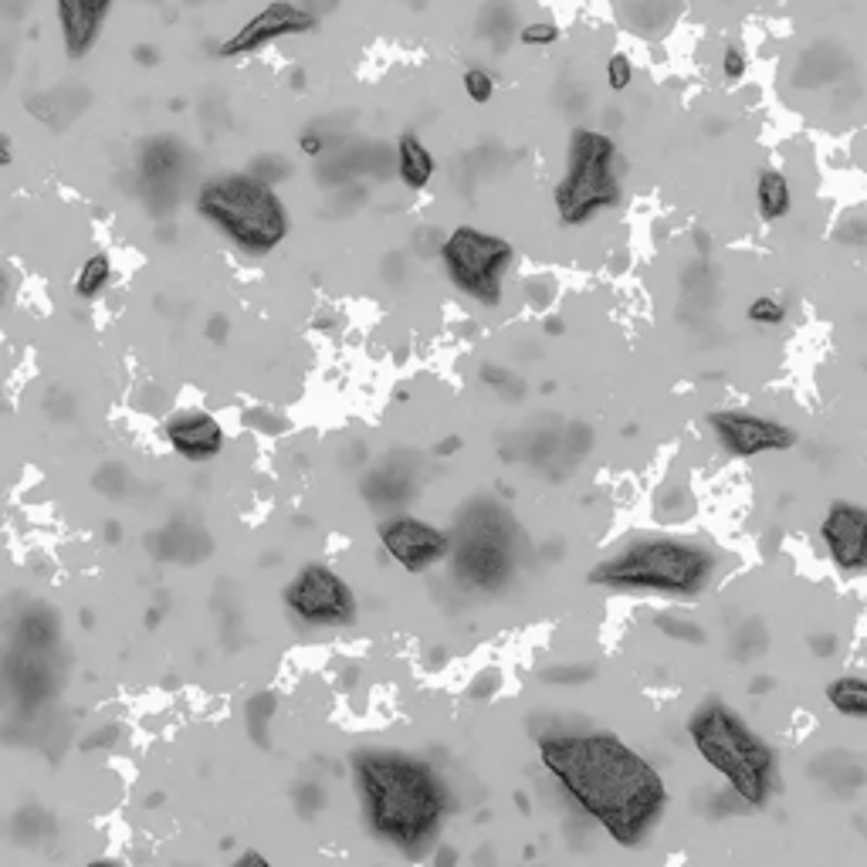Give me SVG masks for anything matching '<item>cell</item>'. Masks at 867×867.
<instances>
[{
    "label": "cell",
    "instance_id": "cell-30",
    "mask_svg": "<svg viewBox=\"0 0 867 867\" xmlns=\"http://www.w3.org/2000/svg\"><path fill=\"white\" fill-rule=\"evenodd\" d=\"M299 149H302L305 156H312V159H315V156H322V153H325V139H322L319 133H312V129H309V133H302V136H299Z\"/></svg>",
    "mask_w": 867,
    "mask_h": 867
},
{
    "label": "cell",
    "instance_id": "cell-38",
    "mask_svg": "<svg viewBox=\"0 0 867 867\" xmlns=\"http://www.w3.org/2000/svg\"><path fill=\"white\" fill-rule=\"evenodd\" d=\"M106 539H109V543H119V539H123L119 523H106Z\"/></svg>",
    "mask_w": 867,
    "mask_h": 867
},
{
    "label": "cell",
    "instance_id": "cell-16",
    "mask_svg": "<svg viewBox=\"0 0 867 867\" xmlns=\"http://www.w3.org/2000/svg\"><path fill=\"white\" fill-rule=\"evenodd\" d=\"M756 211L766 224L783 221L793 211V184L783 169L766 166L756 181Z\"/></svg>",
    "mask_w": 867,
    "mask_h": 867
},
{
    "label": "cell",
    "instance_id": "cell-15",
    "mask_svg": "<svg viewBox=\"0 0 867 867\" xmlns=\"http://www.w3.org/2000/svg\"><path fill=\"white\" fill-rule=\"evenodd\" d=\"M434 173H438V159H434L427 143L413 129L400 133V139H397V177H400V184L407 191L420 194V191L430 187Z\"/></svg>",
    "mask_w": 867,
    "mask_h": 867
},
{
    "label": "cell",
    "instance_id": "cell-35",
    "mask_svg": "<svg viewBox=\"0 0 867 867\" xmlns=\"http://www.w3.org/2000/svg\"><path fill=\"white\" fill-rule=\"evenodd\" d=\"M461 448V438H448L441 448H434V455H441V458H448V455H455Z\"/></svg>",
    "mask_w": 867,
    "mask_h": 867
},
{
    "label": "cell",
    "instance_id": "cell-5",
    "mask_svg": "<svg viewBox=\"0 0 867 867\" xmlns=\"http://www.w3.org/2000/svg\"><path fill=\"white\" fill-rule=\"evenodd\" d=\"M197 217L214 227L234 251L247 257H265L279 251L292 231V217L275 184L257 173H217L204 181L194 197Z\"/></svg>",
    "mask_w": 867,
    "mask_h": 867
},
{
    "label": "cell",
    "instance_id": "cell-40",
    "mask_svg": "<svg viewBox=\"0 0 867 867\" xmlns=\"http://www.w3.org/2000/svg\"><path fill=\"white\" fill-rule=\"evenodd\" d=\"M156 624H159V611L153 606V614H146V627H156Z\"/></svg>",
    "mask_w": 867,
    "mask_h": 867
},
{
    "label": "cell",
    "instance_id": "cell-20",
    "mask_svg": "<svg viewBox=\"0 0 867 867\" xmlns=\"http://www.w3.org/2000/svg\"><path fill=\"white\" fill-rule=\"evenodd\" d=\"M461 85H465V96L471 106H488L495 99V78L485 68H468L461 75Z\"/></svg>",
    "mask_w": 867,
    "mask_h": 867
},
{
    "label": "cell",
    "instance_id": "cell-26",
    "mask_svg": "<svg viewBox=\"0 0 867 867\" xmlns=\"http://www.w3.org/2000/svg\"><path fill=\"white\" fill-rule=\"evenodd\" d=\"M481 380H485L488 387H495L498 393H505V397H523V393H518V390H523L518 377H512V373L501 370V367H485V370H481Z\"/></svg>",
    "mask_w": 867,
    "mask_h": 867
},
{
    "label": "cell",
    "instance_id": "cell-21",
    "mask_svg": "<svg viewBox=\"0 0 867 867\" xmlns=\"http://www.w3.org/2000/svg\"><path fill=\"white\" fill-rule=\"evenodd\" d=\"M657 631L671 641H684V644H702L705 641V631L699 624H691L684 617H674V614H661L657 617Z\"/></svg>",
    "mask_w": 867,
    "mask_h": 867
},
{
    "label": "cell",
    "instance_id": "cell-2",
    "mask_svg": "<svg viewBox=\"0 0 867 867\" xmlns=\"http://www.w3.org/2000/svg\"><path fill=\"white\" fill-rule=\"evenodd\" d=\"M353 779L367 830L400 857H423L438 844L448 790L434 766L397 749H360Z\"/></svg>",
    "mask_w": 867,
    "mask_h": 867
},
{
    "label": "cell",
    "instance_id": "cell-36",
    "mask_svg": "<svg viewBox=\"0 0 867 867\" xmlns=\"http://www.w3.org/2000/svg\"><path fill=\"white\" fill-rule=\"evenodd\" d=\"M133 55H136V61H143V65H156V51H153V48H146V45H143V48H136Z\"/></svg>",
    "mask_w": 867,
    "mask_h": 867
},
{
    "label": "cell",
    "instance_id": "cell-23",
    "mask_svg": "<svg viewBox=\"0 0 867 867\" xmlns=\"http://www.w3.org/2000/svg\"><path fill=\"white\" fill-rule=\"evenodd\" d=\"M272 712H275V695H257V699H251V705H247V715H251V736L257 739V742H269V736H265V725H269V719H272Z\"/></svg>",
    "mask_w": 867,
    "mask_h": 867
},
{
    "label": "cell",
    "instance_id": "cell-24",
    "mask_svg": "<svg viewBox=\"0 0 867 867\" xmlns=\"http://www.w3.org/2000/svg\"><path fill=\"white\" fill-rule=\"evenodd\" d=\"M559 41V25L556 21H533L526 25L523 31H518V45L526 48H549Z\"/></svg>",
    "mask_w": 867,
    "mask_h": 867
},
{
    "label": "cell",
    "instance_id": "cell-7",
    "mask_svg": "<svg viewBox=\"0 0 867 867\" xmlns=\"http://www.w3.org/2000/svg\"><path fill=\"white\" fill-rule=\"evenodd\" d=\"M441 265L448 282L481 309L501 305L505 279L515 269V247L508 237L461 224L441 241Z\"/></svg>",
    "mask_w": 867,
    "mask_h": 867
},
{
    "label": "cell",
    "instance_id": "cell-13",
    "mask_svg": "<svg viewBox=\"0 0 867 867\" xmlns=\"http://www.w3.org/2000/svg\"><path fill=\"white\" fill-rule=\"evenodd\" d=\"M163 441L169 445V451L177 458H184L191 465H204V461H214L224 451L227 434L211 410L187 407V410H177L163 420Z\"/></svg>",
    "mask_w": 867,
    "mask_h": 867
},
{
    "label": "cell",
    "instance_id": "cell-39",
    "mask_svg": "<svg viewBox=\"0 0 867 867\" xmlns=\"http://www.w3.org/2000/svg\"><path fill=\"white\" fill-rule=\"evenodd\" d=\"M546 332L549 335H563V319H546Z\"/></svg>",
    "mask_w": 867,
    "mask_h": 867
},
{
    "label": "cell",
    "instance_id": "cell-18",
    "mask_svg": "<svg viewBox=\"0 0 867 867\" xmlns=\"http://www.w3.org/2000/svg\"><path fill=\"white\" fill-rule=\"evenodd\" d=\"M113 285V257L106 251H96L81 262V269L75 272V295L81 302H96L106 289Z\"/></svg>",
    "mask_w": 867,
    "mask_h": 867
},
{
    "label": "cell",
    "instance_id": "cell-32",
    "mask_svg": "<svg viewBox=\"0 0 867 867\" xmlns=\"http://www.w3.org/2000/svg\"><path fill=\"white\" fill-rule=\"evenodd\" d=\"M224 335H227V319H224V315H214V319L207 322V339L224 342Z\"/></svg>",
    "mask_w": 867,
    "mask_h": 867
},
{
    "label": "cell",
    "instance_id": "cell-25",
    "mask_svg": "<svg viewBox=\"0 0 867 867\" xmlns=\"http://www.w3.org/2000/svg\"><path fill=\"white\" fill-rule=\"evenodd\" d=\"M322 807H325V790H322L319 783H302V787L295 790V810H299L302 817H315Z\"/></svg>",
    "mask_w": 867,
    "mask_h": 867
},
{
    "label": "cell",
    "instance_id": "cell-14",
    "mask_svg": "<svg viewBox=\"0 0 867 867\" xmlns=\"http://www.w3.org/2000/svg\"><path fill=\"white\" fill-rule=\"evenodd\" d=\"M113 8H116V0H55L61 51L71 61H81L96 51Z\"/></svg>",
    "mask_w": 867,
    "mask_h": 867
},
{
    "label": "cell",
    "instance_id": "cell-11",
    "mask_svg": "<svg viewBox=\"0 0 867 867\" xmlns=\"http://www.w3.org/2000/svg\"><path fill=\"white\" fill-rule=\"evenodd\" d=\"M315 25H319V18H315L312 11L292 4V0H269L262 11H257L254 18H247L231 38H224V41L217 45V58L231 61V58L257 55L262 48H269L272 41L315 31Z\"/></svg>",
    "mask_w": 867,
    "mask_h": 867
},
{
    "label": "cell",
    "instance_id": "cell-1",
    "mask_svg": "<svg viewBox=\"0 0 867 867\" xmlns=\"http://www.w3.org/2000/svg\"><path fill=\"white\" fill-rule=\"evenodd\" d=\"M539 759L556 787L621 847H641L661 824L668 787L661 772L621 736L606 729L553 732L539 739Z\"/></svg>",
    "mask_w": 867,
    "mask_h": 867
},
{
    "label": "cell",
    "instance_id": "cell-28",
    "mask_svg": "<svg viewBox=\"0 0 867 867\" xmlns=\"http://www.w3.org/2000/svg\"><path fill=\"white\" fill-rule=\"evenodd\" d=\"M596 671L593 668H549V671H543V678L546 681H553V684H583V681H590Z\"/></svg>",
    "mask_w": 867,
    "mask_h": 867
},
{
    "label": "cell",
    "instance_id": "cell-19",
    "mask_svg": "<svg viewBox=\"0 0 867 867\" xmlns=\"http://www.w3.org/2000/svg\"><path fill=\"white\" fill-rule=\"evenodd\" d=\"M746 319H749L752 325H783V322H787V305L779 302L776 295H759V299L749 302Z\"/></svg>",
    "mask_w": 867,
    "mask_h": 867
},
{
    "label": "cell",
    "instance_id": "cell-33",
    "mask_svg": "<svg viewBox=\"0 0 867 867\" xmlns=\"http://www.w3.org/2000/svg\"><path fill=\"white\" fill-rule=\"evenodd\" d=\"M11 163H14V146H11V139L4 133H0V169L11 166Z\"/></svg>",
    "mask_w": 867,
    "mask_h": 867
},
{
    "label": "cell",
    "instance_id": "cell-27",
    "mask_svg": "<svg viewBox=\"0 0 867 867\" xmlns=\"http://www.w3.org/2000/svg\"><path fill=\"white\" fill-rule=\"evenodd\" d=\"M746 68H749L746 51H742L739 45H729V48L722 51V75H725V81H742V78H746Z\"/></svg>",
    "mask_w": 867,
    "mask_h": 867
},
{
    "label": "cell",
    "instance_id": "cell-31",
    "mask_svg": "<svg viewBox=\"0 0 867 867\" xmlns=\"http://www.w3.org/2000/svg\"><path fill=\"white\" fill-rule=\"evenodd\" d=\"M834 647H837V641H834V634H817V637H810V651H817V654H834Z\"/></svg>",
    "mask_w": 867,
    "mask_h": 867
},
{
    "label": "cell",
    "instance_id": "cell-6",
    "mask_svg": "<svg viewBox=\"0 0 867 867\" xmlns=\"http://www.w3.org/2000/svg\"><path fill=\"white\" fill-rule=\"evenodd\" d=\"M621 149L614 136L576 126L566 143V169L553 191L559 224L583 227L596 214L621 207Z\"/></svg>",
    "mask_w": 867,
    "mask_h": 867
},
{
    "label": "cell",
    "instance_id": "cell-37",
    "mask_svg": "<svg viewBox=\"0 0 867 867\" xmlns=\"http://www.w3.org/2000/svg\"><path fill=\"white\" fill-rule=\"evenodd\" d=\"M85 867H123L119 860H113V857H96V860H89Z\"/></svg>",
    "mask_w": 867,
    "mask_h": 867
},
{
    "label": "cell",
    "instance_id": "cell-17",
    "mask_svg": "<svg viewBox=\"0 0 867 867\" xmlns=\"http://www.w3.org/2000/svg\"><path fill=\"white\" fill-rule=\"evenodd\" d=\"M827 705L850 719V722H864L867 719V681L860 674H840L827 684Z\"/></svg>",
    "mask_w": 867,
    "mask_h": 867
},
{
    "label": "cell",
    "instance_id": "cell-29",
    "mask_svg": "<svg viewBox=\"0 0 867 867\" xmlns=\"http://www.w3.org/2000/svg\"><path fill=\"white\" fill-rule=\"evenodd\" d=\"M227 867H275V864H272L262 850H254V847H251V850H241Z\"/></svg>",
    "mask_w": 867,
    "mask_h": 867
},
{
    "label": "cell",
    "instance_id": "cell-9",
    "mask_svg": "<svg viewBox=\"0 0 867 867\" xmlns=\"http://www.w3.org/2000/svg\"><path fill=\"white\" fill-rule=\"evenodd\" d=\"M705 427L712 430L715 445L729 458H766V455H783L797 448V430L783 420L752 413V410H712L705 417Z\"/></svg>",
    "mask_w": 867,
    "mask_h": 867
},
{
    "label": "cell",
    "instance_id": "cell-4",
    "mask_svg": "<svg viewBox=\"0 0 867 867\" xmlns=\"http://www.w3.org/2000/svg\"><path fill=\"white\" fill-rule=\"evenodd\" d=\"M719 556L691 539L641 536L590 569V583L617 593H657V596H699L712 586Z\"/></svg>",
    "mask_w": 867,
    "mask_h": 867
},
{
    "label": "cell",
    "instance_id": "cell-34",
    "mask_svg": "<svg viewBox=\"0 0 867 867\" xmlns=\"http://www.w3.org/2000/svg\"><path fill=\"white\" fill-rule=\"evenodd\" d=\"M434 860H438V867H455L458 864V854L451 847H441L438 854H434Z\"/></svg>",
    "mask_w": 867,
    "mask_h": 867
},
{
    "label": "cell",
    "instance_id": "cell-22",
    "mask_svg": "<svg viewBox=\"0 0 867 867\" xmlns=\"http://www.w3.org/2000/svg\"><path fill=\"white\" fill-rule=\"evenodd\" d=\"M634 81V65L624 51H614L606 58V89L611 92H627Z\"/></svg>",
    "mask_w": 867,
    "mask_h": 867
},
{
    "label": "cell",
    "instance_id": "cell-12",
    "mask_svg": "<svg viewBox=\"0 0 867 867\" xmlns=\"http://www.w3.org/2000/svg\"><path fill=\"white\" fill-rule=\"evenodd\" d=\"M820 543L844 576H860L867 566V508L847 498L830 501L820 518Z\"/></svg>",
    "mask_w": 867,
    "mask_h": 867
},
{
    "label": "cell",
    "instance_id": "cell-3",
    "mask_svg": "<svg viewBox=\"0 0 867 867\" xmlns=\"http://www.w3.org/2000/svg\"><path fill=\"white\" fill-rule=\"evenodd\" d=\"M684 729L705 766L725 779L729 793L746 810H762L772 800L779 787L776 749L742 719V712L712 699L688 715Z\"/></svg>",
    "mask_w": 867,
    "mask_h": 867
},
{
    "label": "cell",
    "instance_id": "cell-8",
    "mask_svg": "<svg viewBox=\"0 0 867 867\" xmlns=\"http://www.w3.org/2000/svg\"><path fill=\"white\" fill-rule=\"evenodd\" d=\"M289 617L305 631H335L357 621V593L332 566L309 563L282 590Z\"/></svg>",
    "mask_w": 867,
    "mask_h": 867
},
{
    "label": "cell",
    "instance_id": "cell-10",
    "mask_svg": "<svg viewBox=\"0 0 867 867\" xmlns=\"http://www.w3.org/2000/svg\"><path fill=\"white\" fill-rule=\"evenodd\" d=\"M383 556L407 573H427L451 556V536L417 515H390L377 529Z\"/></svg>",
    "mask_w": 867,
    "mask_h": 867
}]
</instances>
